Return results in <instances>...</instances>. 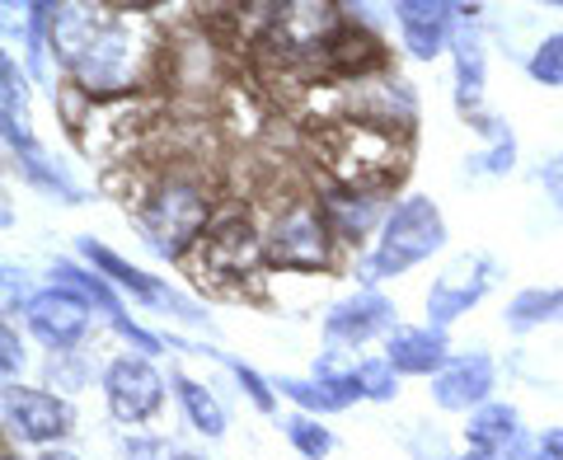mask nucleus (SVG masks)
I'll use <instances>...</instances> for the list:
<instances>
[{
	"label": "nucleus",
	"mask_w": 563,
	"mask_h": 460,
	"mask_svg": "<svg viewBox=\"0 0 563 460\" xmlns=\"http://www.w3.org/2000/svg\"><path fill=\"white\" fill-rule=\"evenodd\" d=\"M277 391L287 395L291 404H301L306 414H333V409H347V404L362 399V385H357V371H333V366H314V376H282Z\"/></svg>",
	"instance_id": "f3484780"
},
{
	"label": "nucleus",
	"mask_w": 563,
	"mask_h": 460,
	"mask_svg": "<svg viewBox=\"0 0 563 460\" xmlns=\"http://www.w3.org/2000/svg\"><path fill=\"white\" fill-rule=\"evenodd\" d=\"M231 371H235V381L244 385V395H250V399H254V409H263V414H273V404H277V399H273V385H268V381H263V376H258V371H254V366H244V362H231Z\"/></svg>",
	"instance_id": "cd10ccee"
},
{
	"label": "nucleus",
	"mask_w": 563,
	"mask_h": 460,
	"mask_svg": "<svg viewBox=\"0 0 563 460\" xmlns=\"http://www.w3.org/2000/svg\"><path fill=\"white\" fill-rule=\"evenodd\" d=\"M531 460H563V428H544V437L531 447Z\"/></svg>",
	"instance_id": "c756f323"
},
{
	"label": "nucleus",
	"mask_w": 563,
	"mask_h": 460,
	"mask_svg": "<svg viewBox=\"0 0 563 460\" xmlns=\"http://www.w3.org/2000/svg\"><path fill=\"white\" fill-rule=\"evenodd\" d=\"M493 391V362L484 352H474V358H455L442 376L432 381V399L442 404V409H484V399Z\"/></svg>",
	"instance_id": "aec40b11"
},
{
	"label": "nucleus",
	"mask_w": 563,
	"mask_h": 460,
	"mask_svg": "<svg viewBox=\"0 0 563 460\" xmlns=\"http://www.w3.org/2000/svg\"><path fill=\"white\" fill-rule=\"evenodd\" d=\"M155 122V109L146 99H99L85 109V122H80V146L90 161L99 165H122L128 155L136 151V141L151 132Z\"/></svg>",
	"instance_id": "0eeeda50"
},
{
	"label": "nucleus",
	"mask_w": 563,
	"mask_h": 460,
	"mask_svg": "<svg viewBox=\"0 0 563 460\" xmlns=\"http://www.w3.org/2000/svg\"><path fill=\"white\" fill-rule=\"evenodd\" d=\"M0 348H5V352H0V366H5V376H14V371L24 366V348H20V339H14L10 325L0 329Z\"/></svg>",
	"instance_id": "c85d7f7f"
},
{
	"label": "nucleus",
	"mask_w": 563,
	"mask_h": 460,
	"mask_svg": "<svg viewBox=\"0 0 563 460\" xmlns=\"http://www.w3.org/2000/svg\"><path fill=\"white\" fill-rule=\"evenodd\" d=\"M461 460H474V456H461Z\"/></svg>",
	"instance_id": "f704fd0d"
},
{
	"label": "nucleus",
	"mask_w": 563,
	"mask_h": 460,
	"mask_svg": "<svg viewBox=\"0 0 563 460\" xmlns=\"http://www.w3.org/2000/svg\"><path fill=\"white\" fill-rule=\"evenodd\" d=\"M174 391H179V404H184V414L188 423L198 428L202 437H225V409H221V399L207 391L202 381H192V376H174Z\"/></svg>",
	"instance_id": "b1692460"
},
{
	"label": "nucleus",
	"mask_w": 563,
	"mask_h": 460,
	"mask_svg": "<svg viewBox=\"0 0 563 460\" xmlns=\"http://www.w3.org/2000/svg\"><path fill=\"white\" fill-rule=\"evenodd\" d=\"M314 161L329 184L343 188H376L385 193L404 179L409 165V132H390L362 118H333L314 136Z\"/></svg>",
	"instance_id": "7ed1b4c3"
},
{
	"label": "nucleus",
	"mask_w": 563,
	"mask_h": 460,
	"mask_svg": "<svg viewBox=\"0 0 563 460\" xmlns=\"http://www.w3.org/2000/svg\"><path fill=\"white\" fill-rule=\"evenodd\" d=\"M192 263H198V277L211 282V287H244L268 263V244H263V230L254 226V217L225 211V217L207 226V236L192 250Z\"/></svg>",
	"instance_id": "39448f33"
},
{
	"label": "nucleus",
	"mask_w": 563,
	"mask_h": 460,
	"mask_svg": "<svg viewBox=\"0 0 563 460\" xmlns=\"http://www.w3.org/2000/svg\"><path fill=\"white\" fill-rule=\"evenodd\" d=\"M324 66L339 70V76H352V80L376 76V70L385 66L380 39H376L372 29H362V24H343V33H339V39L329 43V52H324Z\"/></svg>",
	"instance_id": "4be33fe9"
},
{
	"label": "nucleus",
	"mask_w": 563,
	"mask_h": 460,
	"mask_svg": "<svg viewBox=\"0 0 563 460\" xmlns=\"http://www.w3.org/2000/svg\"><path fill=\"white\" fill-rule=\"evenodd\" d=\"M442 244H446V221H442V211H437V202L432 198H404L390 217H385L366 273L399 277V273H409L413 263L432 259Z\"/></svg>",
	"instance_id": "20e7f679"
},
{
	"label": "nucleus",
	"mask_w": 563,
	"mask_h": 460,
	"mask_svg": "<svg viewBox=\"0 0 563 460\" xmlns=\"http://www.w3.org/2000/svg\"><path fill=\"white\" fill-rule=\"evenodd\" d=\"M474 14L479 10H465L461 6V24H455V103L461 113L479 118L484 109V43H479V29H474Z\"/></svg>",
	"instance_id": "6ab92c4d"
},
{
	"label": "nucleus",
	"mask_w": 563,
	"mask_h": 460,
	"mask_svg": "<svg viewBox=\"0 0 563 460\" xmlns=\"http://www.w3.org/2000/svg\"><path fill=\"white\" fill-rule=\"evenodd\" d=\"M38 460H76V456H70V451H43Z\"/></svg>",
	"instance_id": "473e14b6"
},
{
	"label": "nucleus",
	"mask_w": 563,
	"mask_h": 460,
	"mask_svg": "<svg viewBox=\"0 0 563 460\" xmlns=\"http://www.w3.org/2000/svg\"><path fill=\"white\" fill-rule=\"evenodd\" d=\"M493 282H498V263H493V254H461L428 292L432 325L446 329L451 320H461L470 306H479V300L488 296Z\"/></svg>",
	"instance_id": "6e6552de"
},
{
	"label": "nucleus",
	"mask_w": 563,
	"mask_h": 460,
	"mask_svg": "<svg viewBox=\"0 0 563 460\" xmlns=\"http://www.w3.org/2000/svg\"><path fill=\"white\" fill-rule=\"evenodd\" d=\"M282 428H287V441H291V447L301 451L306 460H324V456L333 451V437H329V428H320V418L296 414V418L282 423Z\"/></svg>",
	"instance_id": "393cba45"
},
{
	"label": "nucleus",
	"mask_w": 563,
	"mask_h": 460,
	"mask_svg": "<svg viewBox=\"0 0 563 460\" xmlns=\"http://www.w3.org/2000/svg\"><path fill=\"white\" fill-rule=\"evenodd\" d=\"M357 385H362V399H395L399 371L385 362V358H372V362L357 366Z\"/></svg>",
	"instance_id": "a878e982"
},
{
	"label": "nucleus",
	"mask_w": 563,
	"mask_h": 460,
	"mask_svg": "<svg viewBox=\"0 0 563 460\" xmlns=\"http://www.w3.org/2000/svg\"><path fill=\"white\" fill-rule=\"evenodd\" d=\"M395 24H399L404 47H409L418 62H432L437 52L455 39L461 6H446V0H399V6H395Z\"/></svg>",
	"instance_id": "f8f14e48"
},
{
	"label": "nucleus",
	"mask_w": 563,
	"mask_h": 460,
	"mask_svg": "<svg viewBox=\"0 0 563 460\" xmlns=\"http://www.w3.org/2000/svg\"><path fill=\"white\" fill-rule=\"evenodd\" d=\"M24 320L33 333H38V343H47L52 352H66L85 339V329H90V300H85L76 287L57 282V287L29 296Z\"/></svg>",
	"instance_id": "1a4fd4ad"
},
{
	"label": "nucleus",
	"mask_w": 563,
	"mask_h": 460,
	"mask_svg": "<svg viewBox=\"0 0 563 460\" xmlns=\"http://www.w3.org/2000/svg\"><path fill=\"white\" fill-rule=\"evenodd\" d=\"M80 259L90 263V269H95L99 277H109L118 292H128V296H136V300H151V306H179V310H188L184 300L174 296V292H165V287H161V282H155L151 273H141L136 263L118 259V254L109 250V244H99L95 236H85V240H80ZM188 315H192V310H188ZM192 320H198V315H192Z\"/></svg>",
	"instance_id": "dca6fc26"
},
{
	"label": "nucleus",
	"mask_w": 563,
	"mask_h": 460,
	"mask_svg": "<svg viewBox=\"0 0 563 460\" xmlns=\"http://www.w3.org/2000/svg\"><path fill=\"white\" fill-rule=\"evenodd\" d=\"M57 277L66 282V287H76L85 300H95V306L109 315L113 320V329L122 333V339H132L141 352H161V339L155 333H146L128 310H122V300H118V292L109 287V277H99V273H85V269H76V263H57Z\"/></svg>",
	"instance_id": "412c9836"
},
{
	"label": "nucleus",
	"mask_w": 563,
	"mask_h": 460,
	"mask_svg": "<svg viewBox=\"0 0 563 460\" xmlns=\"http://www.w3.org/2000/svg\"><path fill=\"white\" fill-rule=\"evenodd\" d=\"M5 460H14V456H5Z\"/></svg>",
	"instance_id": "c9c22d12"
},
{
	"label": "nucleus",
	"mask_w": 563,
	"mask_h": 460,
	"mask_svg": "<svg viewBox=\"0 0 563 460\" xmlns=\"http://www.w3.org/2000/svg\"><path fill=\"white\" fill-rule=\"evenodd\" d=\"M385 362H390L399 376H442L451 366V348H446V333L437 325H422V329H395L385 339Z\"/></svg>",
	"instance_id": "a211bd4d"
},
{
	"label": "nucleus",
	"mask_w": 563,
	"mask_h": 460,
	"mask_svg": "<svg viewBox=\"0 0 563 460\" xmlns=\"http://www.w3.org/2000/svg\"><path fill=\"white\" fill-rule=\"evenodd\" d=\"M263 244H268V263L287 273H320L333 263V230L320 217L314 198H291L273 211L268 230H263Z\"/></svg>",
	"instance_id": "423d86ee"
},
{
	"label": "nucleus",
	"mask_w": 563,
	"mask_h": 460,
	"mask_svg": "<svg viewBox=\"0 0 563 460\" xmlns=\"http://www.w3.org/2000/svg\"><path fill=\"white\" fill-rule=\"evenodd\" d=\"M540 184H544V188H550V198H554V207L563 211V151L554 155V161H550V165H544V174H540Z\"/></svg>",
	"instance_id": "7c9ffc66"
},
{
	"label": "nucleus",
	"mask_w": 563,
	"mask_h": 460,
	"mask_svg": "<svg viewBox=\"0 0 563 460\" xmlns=\"http://www.w3.org/2000/svg\"><path fill=\"white\" fill-rule=\"evenodd\" d=\"M380 198H385V193H376V188H343V184H329L324 179L320 193H314V207H320V217L329 221L333 240L352 244V240H362L366 230L376 226Z\"/></svg>",
	"instance_id": "2eb2a0df"
},
{
	"label": "nucleus",
	"mask_w": 563,
	"mask_h": 460,
	"mask_svg": "<svg viewBox=\"0 0 563 460\" xmlns=\"http://www.w3.org/2000/svg\"><path fill=\"white\" fill-rule=\"evenodd\" d=\"M128 460H169V456H165V447H161V441H146V437H136V441H128Z\"/></svg>",
	"instance_id": "2f4dec72"
},
{
	"label": "nucleus",
	"mask_w": 563,
	"mask_h": 460,
	"mask_svg": "<svg viewBox=\"0 0 563 460\" xmlns=\"http://www.w3.org/2000/svg\"><path fill=\"white\" fill-rule=\"evenodd\" d=\"M507 329L512 333H531L540 325H559L563 320V287H526L521 296L507 300Z\"/></svg>",
	"instance_id": "5701e85b"
},
{
	"label": "nucleus",
	"mask_w": 563,
	"mask_h": 460,
	"mask_svg": "<svg viewBox=\"0 0 563 460\" xmlns=\"http://www.w3.org/2000/svg\"><path fill=\"white\" fill-rule=\"evenodd\" d=\"M5 423H10L14 437L29 441V447H47V441H62L70 432V409L47 391L10 385L5 391Z\"/></svg>",
	"instance_id": "9b49d317"
},
{
	"label": "nucleus",
	"mask_w": 563,
	"mask_h": 460,
	"mask_svg": "<svg viewBox=\"0 0 563 460\" xmlns=\"http://www.w3.org/2000/svg\"><path fill=\"white\" fill-rule=\"evenodd\" d=\"M376 333H385V339L395 333V306L380 292H357V296L339 300V306L329 310V320H324V339L333 348L372 343Z\"/></svg>",
	"instance_id": "ddd939ff"
},
{
	"label": "nucleus",
	"mask_w": 563,
	"mask_h": 460,
	"mask_svg": "<svg viewBox=\"0 0 563 460\" xmlns=\"http://www.w3.org/2000/svg\"><path fill=\"white\" fill-rule=\"evenodd\" d=\"M146 6H52L47 47L70 70L85 99H128L151 62V39L141 29Z\"/></svg>",
	"instance_id": "f257e3e1"
},
{
	"label": "nucleus",
	"mask_w": 563,
	"mask_h": 460,
	"mask_svg": "<svg viewBox=\"0 0 563 460\" xmlns=\"http://www.w3.org/2000/svg\"><path fill=\"white\" fill-rule=\"evenodd\" d=\"M103 391H109V409L122 423H146L165 399V381L146 358H118L103 371Z\"/></svg>",
	"instance_id": "9d476101"
},
{
	"label": "nucleus",
	"mask_w": 563,
	"mask_h": 460,
	"mask_svg": "<svg viewBox=\"0 0 563 460\" xmlns=\"http://www.w3.org/2000/svg\"><path fill=\"white\" fill-rule=\"evenodd\" d=\"M531 76L540 85H563V33H550V39L531 52Z\"/></svg>",
	"instance_id": "bb28decb"
},
{
	"label": "nucleus",
	"mask_w": 563,
	"mask_h": 460,
	"mask_svg": "<svg viewBox=\"0 0 563 460\" xmlns=\"http://www.w3.org/2000/svg\"><path fill=\"white\" fill-rule=\"evenodd\" d=\"M169 460H202V456H188V451H179V456H169Z\"/></svg>",
	"instance_id": "72a5a7b5"
},
{
	"label": "nucleus",
	"mask_w": 563,
	"mask_h": 460,
	"mask_svg": "<svg viewBox=\"0 0 563 460\" xmlns=\"http://www.w3.org/2000/svg\"><path fill=\"white\" fill-rule=\"evenodd\" d=\"M136 217L146 226V240L155 244V254L184 259L188 250H198V240L207 236V226L217 221V193L202 165L192 161H169L165 169H155L146 184L132 193ZM128 202V207H132Z\"/></svg>",
	"instance_id": "f03ea898"
},
{
	"label": "nucleus",
	"mask_w": 563,
	"mask_h": 460,
	"mask_svg": "<svg viewBox=\"0 0 563 460\" xmlns=\"http://www.w3.org/2000/svg\"><path fill=\"white\" fill-rule=\"evenodd\" d=\"M465 441L474 460H531V441H526V428L512 404H484L470 418Z\"/></svg>",
	"instance_id": "4468645a"
}]
</instances>
